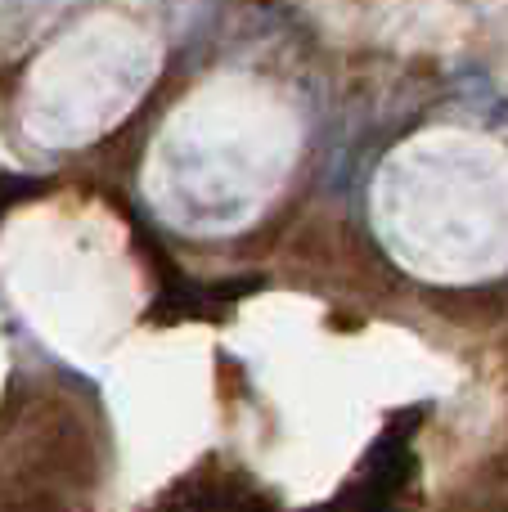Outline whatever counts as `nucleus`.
<instances>
[{
    "mask_svg": "<svg viewBox=\"0 0 508 512\" xmlns=\"http://www.w3.org/2000/svg\"><path fill=\"white\" fill-rule=\"evenodd\" d=\"M410 472H414V459H410V450H405V436H387V441L378 445L374 454H369L365 477H360V486L374 490V499H369V504H383V499H392L396 490L410 481Z\"/></svg>",
    "mask_w": 508,
    "mask_h": 512,
    "instance_id": "obj_1",
    "label": "nucleus"
}]
</instances>
